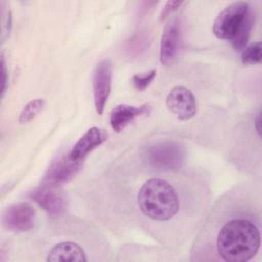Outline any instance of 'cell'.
Segmentation results:
<instances>
[{
  "label": "cell",
  "mask_w": 262,
  "mask_h": 262,
  "mask_svg": "<svg viewBox=\"0 0 262 262\" xmlns=\"http://www.w3.org/2000/svg\"><path fill=\"white\" fill-rule=\"evenodd\" d=\"M2 74H3V79H2V94H4L5 91V87H6V67H5V62L4 59L2 58Z\"/></svg>",
  "instance_id": "obj_19"
},
{
  "label": "cell",
  "mask_w": 262,
  "mask_h": 262,
  "mask_svg": "<svg viewBox=\"0 0 262 262\" xmlns=\"http://www.w3.org/2000/svg\"><path fill=\"white\" fill-rule=\"evenodd\" d=\"M181 30L177 17L171 19L164 28L160 44V60L164 66H171L180 49Z\"/></svg>",
  "instance_id": "obj_10"
},
{
  "label": "cell",
  "mask_w": 262,
  "mask_h": 262,
  "mask_svg": "<svg viewBox=\"0 0 262 262\" xmlns=\"http://www.w3.org/2000/svg\"><path fill=\"white\" fill-rule=\"evenodd\" d=\"M150 106L148 103H144L140 106H133L129 104H119L115 106L110 113V124L114 131H123L134 119L141 115L148 114Z\"/></svg>",
  "instance_id": "obj_13"
},
{
  "label": "cell",
  "mask_w": 262,
  "mask_h": 262,
  "mask_svg": "<svg viewBox=\"0 0 262 262\" xmlns=\"http://www.w3.org/2000/svg\"><path fill=\"white\" fill-rule=\"evenodd\" d=\"M260 187L244 183L220 195L198 228L191 262H247L261 248Z\"/></svg>",
  "instance_id": "obj_2"
},
{
  "label": "cell",
  "mask_w": 262,
  "mask_h": 262,
  "mask_svg": "<svg viewBox=\"0 0 262 262\" xmlns=\"http://www.w3.org/2000/svg\"><path fill=\"white\" fill-rule=\"evenodd\" d=\"M166 104L179 120L187 121L196 114L198 106L193 93L185 86H174L168 93Z\"/></svg>",
  "instance_id": "obj_8"
},
{
  "label": "cell",
  "mask_w": 262,
  "mask_h": 262,
  "mask_svg": "<svg viewBox=\"0 0 262 262\" xmlns=\"http://www.w3.org/2000/svg\"><path fill=\"white\" fill-rule=\"evenodd\" d=\"M105 181L114 214L137 224L164 246H180L189 238L211 206L204 173L185 167L156 168L138 152L117 164Z\"/></svg>",
  "instance_id": "obj_1"
},
{
  "label": "cell",
  "mask_w": 262,
  "mask_h": 262,
  "mask_svg": "<svg viewBox=\"0 0 262 262\" xmlns=\"http://www.w3.org/2000/svg\"><path fill=\"white\" fill-rule=\"evenodd\" d=\"M107 138L105 130L93 126L89 128L75 143L67 155L68 159L72 162H83L87 155L101 145Z\"/></svg>",
  "instance_id": "obj_11"
},
{
  "label": "cell",
  "mask_w": 262,
  "mask_h": 262,
  "mask_svg": "<svg viewBox=\"0 0 262 262\" xmlns=\"http://www.w3.org/2000/svg\"><path fill=\"white\" fill-rule=\"evenodd\" d=\"M155 77H156V70H150L145 73L133 75L131 78V82H132L133 87L136 90L143 91L150 85V83L154 81Z\"/></svg>",
  "instance_id": "obj_17"
},
{
  "label": "cell",
  "mask_w": 262,
  "mask_h": 262,
  "mask_svg": "<svg viewBox=\"0 0 262 262\" xmlns=\"http://www.w3.org/2000/svg\"><path fill=\"white\" fill-rule=\"evenodd\" d=\"M36 223V210L28 203H16L8 206L2 214V226L11 232H27Z\"/></svg>",
  "instance_id": "obj_6"
},
{
  "label": "cell",
  "mask_w": 262,
  "mask_h": 262,
  "mask_svg": "<svg viewBox=\"0 0 262 262\" xmlns=\"http://www.w3.org/2000/svg\"><path fill=\"white\" fill-rule=\"evenodd\" d=\"M30 198L37 203L52 219L62 216L66 210L64 196L56 186L42 183L40 187L32 191Z\"/></svg>",
  "instance_id": "obj_9"
},
{
  "label": "cell",
  "mask_w": 262,
  "mask_h": 262,
  "mask_svg": "<svg viewBox=\"0 0 262 262\" xmlns=\"http://www.w3.org/2000/svg\"><path fill=\"white\" fill-rule=\"evenodd\" d=\"M254 24H255V13L253 12L252 8H250L242 26L239 27L237 33L231 40V45L234 48V50L242 51L247 46V43L251 36V32L253 30Z\"/></svg>",
  "instance_id": "obj_14"
},
{
  "label": "cell",
  "mask_w": 262,
  "mask_h": 262,
  "mask_svg": "<svg viewBox=\"0 0 262 262\" xmlns=\"http://www.w3.org/2000/svg\"><path fill=\"white\" fill-rule=\"evenodd\" d=\"M39 246L46 262L99 261L107 259L108 244L102 233L84 220L54 218Z\"/></svg>",
  "instance_id": "obj_3"
},
{
  "label": "cell",
  "mask_w": 262,
  "mask_h": 262,
  "mask_svg": "<svg viewBox=\"0 0 262 262\" xmlns=\"http://www.w3.org/2000/svg\"><path fill=\"white\" fill-rule=\"evenodd\" d=\"M246 1H235L223 8L213 23V33L220 40L231 41L250 10Z\"/></svg>",
  "instance_id": "obj_5"
},
{
  "label": "cell",
  "mask_w": 262,
  "mask_h": 262,
  "mask_svg": "<svg viewBox=\"0 0 262 262\" xmlns=\"http://www.w3.org/2000/svg\"><path fill=\"white\" fill-rule=\"evenodd\" d=\"M113 69L112 63L107 59L99 61L92 76V90H93V101L95 111L98 115H101L104 111L107 102L111 87H112Z\"/></svg>",
  "instance_id": "obj_7"
},
{
  "label": "cell",
  "mask_w": 262,
  "mask_h": 262,
  "mask_svg": "<svg viewBox=\"0 0 262 262\" xmlns=\"http://www.w3.org/2000/svg\"><path fill=\"white\" fill-rule=\"evenodd\" d=\"M82 163L83 162H72L67 156L61 157L50 165L43 183L59 187L69 182L80 171Z\"/></svg>",
  "instance_id": "obj_12"
},
{
  "label": "cell",
  "mask_w": 262,
  "mask_h": 262,
  "mask_svg": "<svg viewBox=\"0 0 262 262\" xmlns=\"http://www.w3.org/2000/svg\"><path fill=\"white\" fill-rule=\"evenodd\" d=\"M138 154L149 166L160 169H180L185 164V148L176 140H160L150 143Z\"/></svg>",
  "instance_id": "obj_4"
},
{
  "label": "cell",
  "mask_w": 262,
  "mask_h": 262,
  "mask_svg": "<svg viewBox=\"0 0 262 262\" xmlns=\"http://www.w3.org/2000/svg\"><path fill=\"white\" fill-rule=\"evenodd\" d=\"M182 3H183L182 1H168V2H166L165 6L162 9V12H161V15H160V19L163 20L164 18H166L173 11H175L179 6H181Z\"/></svg>",
  "instance_id": "obj_18"
},
{
  "label": "cell",
  "mask_w": 262,
  "mask_h": 262,
  "mask_svg": "<svg viewBox=\"0 0 262 262\" xmlns=\"http://www.w3.org/2000/svg\"><path fill=\"white\" fill-rule=\"evenodd\" d=\"M261 42H254L242 50L241 62L246 66L258 64L261 62Z\"/></svg>",
  "instance_id": "obj_15"
},
{
  "label": "cell",
  "mask_w": 262,
  "mask_h": 262,
  "mask_svg": "<svg viewBox=\"0 0 262 262\" xmlns=\"http://www.w3.org/2000/svg\"><path fill=\"white\" fill-rule=\"evenodd\" d=\"M44 105H45V100L41 98H37L29 101L24 106V108L19 114V119H18L19 123L26 124L31 122L41 112Z\"/></svg>",
  "instance_id": "obj_16"
}]
</instances>
